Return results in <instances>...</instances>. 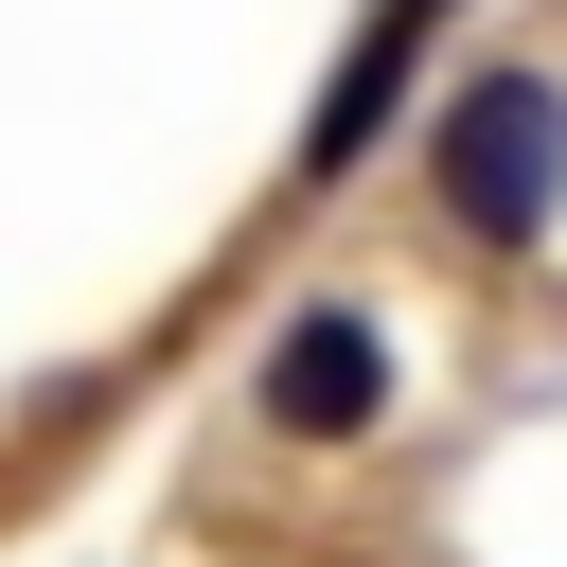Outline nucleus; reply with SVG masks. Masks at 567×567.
<instances>
[{"label": "nucleus", "instance_id": "f257e3e1", "mask_svg": "<svg viewBox=\"0 0 567 567\" xmlns=\"http://www.w3.org/2000/svg\"><path fill=\"white\" fill-rule=\"evenodd\" d=\"M425 195H443L461 248H532V230L567 213V89H549V71H478V89H443V124H425Z\"/></svg>", "mask_w": 567, "mask_h": 567}, {"label": "nucleus", "instance_id": "f03ea898", "mask_svg": "<svg viewBox=\"0 0 567 567\" xmlns=\"http://www.w3.org/2000/svg\"><path fill=\"white\" fill-rule=\"evenodd\" d=\"M248 390H266V425H284V443H372V408H390V337H372L354 301H301V319L266 337V372H248Z\"/></svg>", "mask_w": 567, "mask_h": 567}]
</instances>
